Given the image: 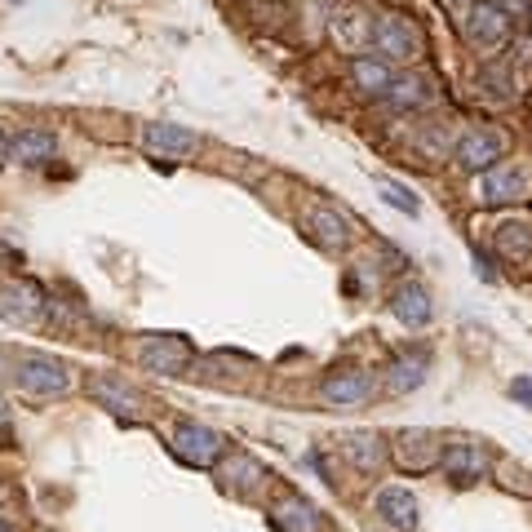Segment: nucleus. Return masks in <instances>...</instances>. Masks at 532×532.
<instances>
[{
  "label": "nucleus",
  "instance_id": "nucleus-1",
  "mask_svg": "<svg viewBox=\"0 0 532 532\" xmlns=\"http://www.w3.org/2000/svg\"><path fill=\"white\" fill-rule=\"evenodd\" d=\"M14 382H18V391L49 399V395H63L71 386V368L45 351H23V355H14Z\"/></svg>",
  "mask_w": 532,
  "mask_h": 532
},
{
  "label": "nucleus",
  "instance_id": "nucleus-2",
  "mask_svg": "<svg viewBox=\"0 0 532 532\" xmlns=\"http://www.w3.org/2000/svg\"><path fill=\"white\" fill-rule=\"evenodd\" d=\"M373 49L386 58V63H413V58L422 54V32H417L408 18L382 14L373 23Z\"/></svg>",
  "mask_w": 532,
  "mask_h": 532
},
{
  "label": "nucleus",
  "instance_id": "nucleus-3",
  "mask_svg": "<svg viewBox=\"0 0 532 532\" xmlns=\"http://www.w3.org/2000/svg\"><path fill=\"white\" fill-rule=\"evenodd\" d=\"M169 444H173V457H178V462H187V466H196V470L218 466V457L227 453V439H222L218 431H209V426H196V422L178 426Z\"/></svg>",
  "mask_w": 532,
  "mask_h": 532
},
{
  "label": "nucleus",
  "instance_id": "nucleus-4",
  "mask_svg": "<svg viewBox=\"0 0 532 532\" xmlns=\"http://www.w3.org/2000/svg\"><path fill=\"white\" fill-rule=\"evenodd\" d=\"M138 360H142V368H151V373L182 377V368L191 364V342L182 333H151V337H142Z\"/></svg>",
  "mask_w": 532,
  "mask_h": 532
},
{
  "label": "nucleus",
  "instance_id": "nucleus-5",
  "mask_svg": "<svg viewBox=\"0 0 532 532\" xmlns=\"http://www.w3.org/2000/svg\"><path fill=\"white\" fill-rule=\"evenodd\" d=\"M501 156H506V138L488 125L462 133V142H457V151H453V160L466 173H488L493 165H501Z\"/></svg>",
  "mask_w": 532,
  "mask_h": 532
},
{
  "label": "nucleus",
  "instance_id": "nucleus-6",
  "mask_svg": "<svg viewBox=\"0 0 532 532\" xmlns=\"http://www.w3.org/2000/svg\"><path fill=\"white\" fill-rule=\"evenodd\" d=\"M466 40L475 49H501L510 40V14L497 9L493 0H479L466 14Z\"/></svg>",
  "mask_w": 532,
  "mask_h": 532
},
{
  "label": "nucleus",
  "instance_id": "nucleus-7",
  "mask_svg": "<svg viewBox=\"0 0 532 532\" xmlns=\"http://www.w3.org/2000/svg\"><path fill=\"white\" fill-rule=\"evenodd\" d=\"M528 187H532V178H528V169H519V165H493L479 178V204H510V200H519V196H528Z\"/></svg>",
  "mask_w": 532,
  "mask_h": 532
},
{
  "label": "nucleus",
  "instance_id": "nucleus-8",
  "mask_svg": "<svg viewBox=\"0 0 532 532\" xmlns=\"http://www.w3.org/2000/svg\"><path fill=\"white\" fill-rule=\"evenodd\" d=\"M439 470H444L453 484H479L488 470V453L479 444H448L444 453H439Z\"/></svg>",
  "mask_w": 532,
  "mask_h": 532
},
{
  "label": "nucleus",
  "instance_id": "nucleus-9",
  "mask_svg": "<svg viewBox=\"0 0 532 532\" xmlns=\"http://www.w3.org/2000/svg\"><path fill=\"white\" fill-rule=\"evenodd\" d=\"M320 395L324 404H337V408H351V404H364L373 399V377L360 373V368H342V373H329L320 382Z\"/></svg>",
  "mask_w": 532,
  "mask_h": 532
},
{
  "label": "nucleus",
  "instance_id": "nucleus-10",
  "mask_svg": "<svg viewBox=\"0 0 532 532\" xmlns=\"http://www.w3.org/2000/svg\"><path fill=\"white\" fill-rule=\"evenodd\" d=\"M89 395H94L102 408L120 413V417H138V413H142L138 391H133V386H125V377H120V373H98V377H89Z\"/></svg>",
  "mask_w": 532,
  "mask_h": 532
},
{
  "label": "nucleus",
  "instance_id": "nucleus-11",
  "mask_svg": "<svg viewBox=\"0 0 532 532\" xmlns=\"http://www.w3.org/2000/svg\"><path fill=\"white\" fill-rule=\"evenodd\" d=\"M391 311H395L399 324H408V329H426V324L435 320V302L422 284H399L391 293Z\"/></svg>",
  "mask_w": 532,
  "mask_h": 532
},
{
  "label": "nucleus",
  "instance_id": "nucleus-12",
  "mask_svg": "<svg viewBox=\"0 0 532 532\" xmlns=\"http://www.w3.org/2000/svg\"><path fill=\"white\" fill-rule=\"evenodd\" d=\"M373 510H377V515H382L391 528H399V532H413V528H417V497L408 493L404 484H386L382 493H377Z\"/></svg>",
  "mask_w": 532,
  "mask_h": 532
},
{
  "label": "nucleus",
  "instance_id": "nucleus-13",
  "mask_svg": "<svg viewBox=\"0 0 532 532\" xmlns=\"http://www.w3.org/2000/svg\"><path fill=\"white\" fill-rule=\"evenodd\" d=\"M40 311H45V293H40L36 284L18 280V284H5V289H0V315H5V320L32 324Z\"/></svg>",
  "mask_w": 532,
  "mask_h": 532
},
{
  "label": "nucleus",
  "instance_id": "nucleus-14",
  "mask_svg": "<svg viewBox=\"0 0 532 532\" xmlns=\"http://www.w3.org/2000/svg\"><path fill=\"white\" fill-rule=\"evenodd\" d=\"M142 142H147V151L151 156H187V151H196V133L191 129H182V125H147L142 129Z\"/></svg>",
  "mask_w": 532,
  "mask_h": 532
},
{
  "label": "nucleus",
  "instance_id": "nucleus-15",
  "mask_svg": "<svg viewBox=\"0 0 532 532\" xmlns=\"http://www.w3.org/2000/svg\"><path fill=\"white\" fill-rule=\"evenodd\" d=\"M58 151V138L49 129H23L18 138H9V160L14 165H45V160H54Z\"/></svg>",
  "mask_w": 532,
  "mask_h": 532
},
{
  "label": "nucleus",
  "instance_id": "nucleus-16",
  "mask_svg": "<svg viewBox=\"0 0 532 532\" xmlns=\"http://www.w3.org/2000/svg\"><path fill=\"white\" fill-rule=\"evenodd\" d=\"M271 524L280 532H315L320 528V510H315L306 497H284V501H275Z\"/></svg>",
  "mask_w": 532,
  "mask_h": 532
},
{
  "label": "nucleus",
  "instance_id": "nucleus-17",
  "mask_svg": "<svg viewBox=\"0 0 532 532\" xmlns=\"http://www.w3.org/2000/svg\"><path fill=\"white\" fill-rule=\"evenodd\" d=\"M333 40L351 54H360L364 45H373V18L360 14V9H346V14L333 18Z\"/></svg>",
  "mask_w": 532,
  "mask_h": 532
},
{
  "label": "nucleus",
  "instance_id": "nucleus-18",
  "mask_svg": "<svg viewBox=\"0 0 532 532\" xmlns=\"http://www.w3.org/2000/svg\"><path fill=\"white\" fill-rule=\"evenodd\" d=\"M431 431H404L399 435V462H404L408 470H431V466H439V453H444V448L439 444H431Z\"/></svg>",
  "mask_w": 532,
  "mask_h": 532
},
{
  "label": "nucleus",
  "instance_id": "nucleus-19",
  "mask_svg": "<svg viewBox=\"0 0 532 532\" xmlns=\"http://www.w3.org/2000/svg\"><path fill=\"white\" fill-rule=\"evenodd\" d=\"M346 457H351V466L360 470V475H373V470H382L386 466V444H382V435H351L346 439Z\"/></svg>",
  "mask_w": 532,
  "mask_h": 532
},
{
  "label": "nucleus",
  "instance_id": "nucleus-20",
  "mask_svg": "<svg viewBox=\"0 0 532 532\" xmlns=\"http://www.w3.org/2000/svg\"><path fill=\"white\" fill-rule=\"evenodd\" d=\"M351 80L364 89V94H382V98H386V89L395 85L391 67H386L382 58H368V54H355L351 58Z\"/></svg>",
  "mask_w": 532,
  "mask_h": 532
},
{
  "label": "nucleus",
  "instance_id": "nucleus-21",
  "mask_svg": "<svg viewBox=\"0 0 532 532\" xmlns=\"http://www.w3.org/2000/svg\"><path fill=\"white\" fill-rule=\"evenodd\" d=\"M493 244H497V253L506 262H528L532 258V227H528V222H501Z\"/></svg>",
  "mask_w": 532,
  "mask_h": 532
},
{
  "label": "nucleus",
  "instance_id": "nucleus-22",
  "mask_svg": "<svg viewBox=\"0 0 532 532\" xmlns=\"http://www.w3.org/2000/svg\"><path fill=\"white\" fill-rule=\"evenodd\" d=\"M386 98H391L399 111H417V107H426V102H435V85L426 76H399L395 85L386 89Z\"/></svg>",
  "mask_w": 532,
  "mask_h": 532
},
{
  "label": "nucleus",
  "instance_id": "nucleus-23",
  "mask_svg": "<svg viewBox=\"0 0 532 532\" xmlns=\"http://www.w3.org/2000/svg\"><path fill=\"white\" fill-rule=\"evenodd\" d=\"M306 222H311V231L320 235V244H329V249H342V244H351V222H346L337 209H315Z\"/></svg>",
  "mask_w": 532,
  "mask_h": 532
},
{
  "label": "nucleus",
  "instance_id": "nucleus-24",
  "mask_svg": "<svg viewBox=\"0 0 532 532\" xmlns=\"http://www.w3.org/2000/svg\"><path fill=\"white\" fill-rule=\"evenodd\" d=\"M422 382H426V355H399L391 364V377H386V386H391L395 395L417 391Z\"/></svg>",
  "mask_w": 532,
  "mask_h": 532
},
{
  "label": "nucleus",
  "instance_id": "nucleus-25",
  "mask_svg": "<svg viewBox=\"0 0 532 532\" xmlns=\"http://www.w3.org/2000/svg\"><path fill=\"white\" fill-rule=\"evenodd\" d=\"M222 479H227V488H235V493H249L253 484H258V479H266V470L253 462V457H231V466L222 470Z\"/></svg>",
  "mask_w": 532,
  "mask_h": 532
},
{
  "label": "nucleus",
  "instance_id": "nucleus-26",
  "mask_svg": "<svg viewBox=\"0 0 532 532\" xmlns=\"http://www.w3.org/2000/svg\"><path fill=\"white\" fill-rule=\"evenodd\" d=\"M377 191H382V200L391 204V209L408 213V218H417V213H422V204H417V196L404 187V182H395V178H377Z\"/></svg>",
  "mask_w": 532,
  "mask_h": 532
},
{
  "label": "nucleus",
  "instance_id": "nucleus-27",
  "mask_svg": "<svg viewBox=\"0 0 532 532\" xmlns=\"http://www.w3.org/2000/svg\"><path fill=\"white\" fill-rule=\"evenodd\" d=\"M479 85H488V94H493L497 102L515 98V76H510L506 67H488V71H479Z\"/></svg>",
  "mask_w": 532,
  "mask_h": 532
},
{
  "label": "nucleus",
  "instance_id": "nucleus-28",
  "mask_svg": "<svg viewBox=\"0 0 532 532\" xmlns=\"http://www.w3.org/2000/svg\"><path fill=\"white\" fill-rule=\"evenodd\" d=\"M9 444H14V417H9L5 399H0V448H9Z\"/></svg>",
  "mask_w": 532,
  "mask_h": 532
},
{
  "label": "nucleus",
  "instance_id": "nucleus-29",
  "mask_svg": "<svg viewBox=\"0 0 532 532\" xmlns=\"http://www.w3.org/2000/svg\"><path fill=\"white\" fill-rule=\"evenodd\" d=\"M497 9H506L510 18H528L532 14V0H493Z\"/></svg>",
  "mask_w": 532,
  "mask_h": 532
},
{
  "label": "nucleus",
  "instance_id": "nucleus-30",
  "mask_svg": "<svg viewBox=\"0 0 532 532\" xmlns=\"http://www.w3.org/2000/svg\"><path fill=\"white\" fill-rule=\"evenodd\" d=\"M510 395H519V404L532 408V386L528 382H515V386H510Z\"/></svg>",
  "mask_w": 532,
  "mask_h": 532
},
{
  "label": "nucleus",
  "instance_id": "nucleus-31",
  "mask_svg": "<svg viewBox=\"0 0 532 532\" xmlns=\"http://www.w3.org/2000/svg\"><path fill=\"white\" fill-rule=\"evenodd\" d=\"M0 160H9V138L0 133Z\"/></svg>",
  "mask_w": 532,
  "mask_h": 532
},
{
  "label": "nucleus",
  "instance_id": "nucleus-32",
  "mask_svg": "<svg viewBox=\"0 0 532 532\" xmlns=\"http://www.w3.org/2000/svg\"><path fill=\"white\" fill-rule=\"evenodd\" d=\"M528 18H532V14H528Z\"/></svg>",
  "mask_w": 532,
  "mask_h": 532
}]
</instances>
